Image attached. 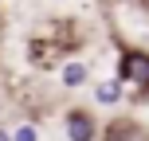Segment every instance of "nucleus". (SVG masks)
Returning <instances> with one entry per match:
<instances>
[{"mask_svg":"<svg viewBox=\"0 0 149 141\" xmlns=\"http://www.w3.org/2000/svg\"><path fill=\"white\" fill-rule=\"evenodd\" d=\"M118 78L126 86H137L141 94L137 98H149V51H137V47H126L118 55Z\"/></svg>","mask_w":149,"mask_h":141,"instance_id":"f257e3e1","label":"nucleus"},{"mask_svg":"<svg viewBox=\"0 0 149 141\" xmlns=\"http://www.w3.org/2000/svg\"><path fill=\"white\" fill-rule=\"evenodd\" d=\"M63 133H67V141H98L102 122H98L86 106H74V110L63 114Z\"/></svg>","mask_w":149,"mask_h":141,"instance_id":"f03ea898","label":"nucleus"},{"mask_svg":"<svg viewBox=\"0 0 149 141\" xmlns=\"http://www.w3.org/2000/svg\"><path fill=\"white\" fill-rule=\"evenodd\" d=\"M28 59H31V67H39V71H55L63 59H67V47L55 43V35L51 39L47 35H31L28 39Z\"/></svg>","mask_w":149,"mask_h":141,"instance_id":"7ed1b4c3","label":"nucleus"},{"mask_svg":"<svg viewBox=\"0 0 149 141\" xmlns=\"http://www.w3.org/2000/svg\"><path fill=\"white\" fill-rule=\"evenodd\" d=\"M90 82V63L86 59H63L59 63V86L63 90H82Z\"/></svg>","mask_w":149,"mask_h":141,"instance_id":"20e7f679","label":"nucleus"},{"mask_svg":"<svg viewBox=\"0 0 149 141\" xmlns=\"http://www.w3.org/2000/svg\"><path fill=\"white\" fill-rule=\"evenodd\" d=\"M122 98H126V82L114 74V78H102L94 86V102H102V106H118Z\"/></svg>","mask_w":149,"mask_h":141,"instance_id":"39448f33","label":"nucleus"},{"mask_svg":"<svg viewBox=\"0 0 149 141\" xmlns=\"http://www.w3.org/2000/svg\"><path fill=\"white\" fill-rule=\"evenodd\" d=\"M12 141H39V126L36 122H16V129H8Z\"/></svg>","mask_w":149,"mask_h":141,"instance_id":"423d86ee","label":"nucleus"},{"mask_svg":"<svg viewBox=\"0 0 149 141\" xmlns=\"http://www.w3.org/2000/svg\"><path fill=\"white\" fill-rule=\"evenodd\" d=\"M0 141H12V133H8V126H0Z\"/></svg>","mask_w":149,"mask_h":141,"instance_id":"0eeeda50","label":"nucleus"},{"mask_svg":"<svg viewBox=\"0 0 149 141\" xmlns=\"http://www.w3.org/2000/svg\"><path fill=\"white\" fill-rule=\"evenodd\" d=\"M137 4H141V8H145V12H149V0H137Z\"/></svg>","mask_w":149,"mask_h":141,"instance_id":"6e6552de","label":"nucleus"}]
</instances>
